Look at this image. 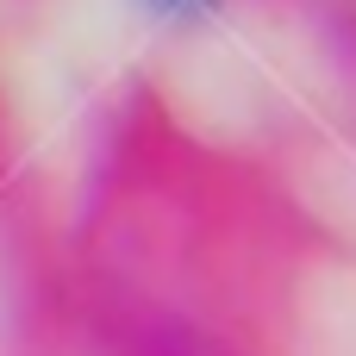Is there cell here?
Instances as JSON below:
<instances>
[{"mask_svg":"<svg viewBox=\"0 0 356 356\" xmlns=\"http://www.w3.org/2000/svg\"><path fill=\"white\" fill-rule=\"evenodd\" d=\"M163 13H200V6H213V0H156Z\"/></svg>","mask_w":356,"mask_h":356,"instance_id":"obj_1","label":"cell"}]
</instances>
